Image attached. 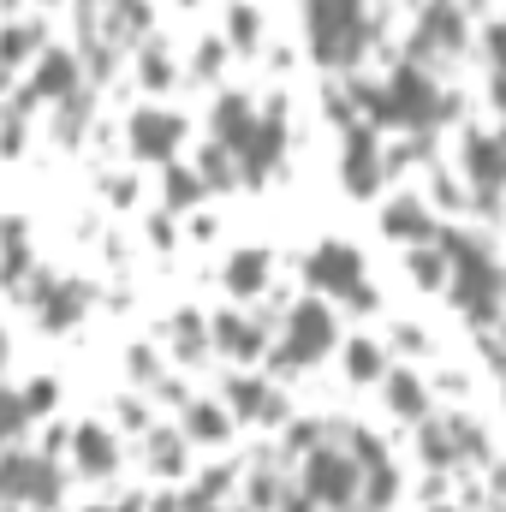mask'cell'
Listing matches in <instances>:
<instances>
[{
    "label": "cell",
    "instance_id": "1",
    "mask_svg": "<svg viewBox=\"0 0 506 512\" xmlns=\"http://www.w3.org/2000/svg\"><path fill=\"white\" fill-rule=\"evenodd\" d=\"M310 30L322 60H352L364 48V12L358 0H310Z\"/></svg>",
    "mask_w": 506,
    "mask_h": 512
},
{
    "label": "cell",
    "instance_id": "2",
    "mask_svg": "<svg viewBox=\"0 0 506 512\" xmlns=\"http://www.w3.org/2000/svg\"><path fill=\"white\" fill-rule=\"evenodd\" d=\"M435 90H429V78L417 72V66H405V72H393V84L370 96V114L376 120H411V126H429L435 120Z\"/></svg>",
    "mask_w": 506,
    "mask_h": 512
},
{
    "label": "cell",
    "instance_id": "3",
    "mask_svg": "<svg viewBox=\"0 0 506 512\" xmlns=\"http://www.w3.org/2000/svg\"><path fill=\"white\" fill-rule=\"evenodd\" d=\"M0 489H6L12 507H18V501L48 507V501L60 495V477H54L48 453H24V447H12V453H6V471H0Z\"/></svg>",
    "mask_w": 506,
    "mask_h": 512
},
{
    "label": "cell",
    "instance_id": "4",
    "mask_svg": "<svg viewBox=\"0 0 506 512\" xmlns=\"http://www.w3.org/2000/svg\"><path fill=\"white\" fill-rule=\"evenodd\" d=\"M334 346V316L328 304H298L286 316V340H280V364H310Z\"/></svg>",
    "mask_w": 506,
    "mask_h": 512
},
{
    "label": "cell",
    "instance_id": "5",
    "mask_svg": "<svg viewBox=\"0 0 506 512\" xmlns=\"http://www.w3.org/2000/svg\"><path fill=\"white\" fill-rule=\"evenodd\" d=\"M310 495H316L322 507H346V501L358 495V459H346V453H316V459H310Z\"/></svg>",
    "mask_w": 506,
    "mask_h": 512
},
{
    "label": "cell",
    "instance_id": "6",
    "mask_svg": "<svg viewBox=\"0 0 506 512\" xmlns=\"http://www.w3.org/2000/svg\"><path fill=\"white\" fill-rule=\"evenodd\" d=\"M179 137H185V120L167 114V108H143V114L131 120V149H137L143 161H167V155L179 149Z\"/></svg>",
    "mask_w": 506,
    "mask_h": 512
},
{
    "label": "cell",
    "instance_id": "7",
    "mask_svg": "<svg viewBox=\"0 0 506 512\" xmlns=\"http://www.w3.org/2000/svg\"><path fill=\"white\" fill-rule=\"evenodd\" d=\"M310 280L322 286V292H358L364 286V262H358V251L352 245H322V251L310 256Z\"/></svg>",
    "mask_w": 506,
    "mask_h": 512
},
{
    "label": "cell",
    "instance_id": "8",
    "mask_svg": "<svg viewBox=\"0 0 506 512\" xmlns=\"http://www.w3.org/2000/svg\"><path fill=\"white\" fill-rule=\"evenodd\" d=\"M465 167L483 191H501L506 185V137H471L465 143Z\"/></svg>",
    "mask_w": 506,
    "mask_h": 512
},
{
    "label": "cell",
    "instance_id": "9",
    "mask_svg": "<svg viewBox=\"0 0 506 512\" xmlns=\"http://www.w3.org/2000/svg\"><path fill=\"white\" fill-rule=\"evenodd\" d=\"M346 185L358 197H370L381 185V155H376V137L370 131H352V143H346Z\"/></svg>",
    "mask_w": 506,
    "mask_h": 512
},
{
    "label": "cell",
    "instance_id": "10",
    "mask_svg": "<svg viewBox=\"0 0 506 512\" xmlns=\"http://www.w3.org/2000/svg\"><path fill=\"white\" fill-rule=\"evenodd\" d=\"M78 310H84V286H72V280H48L36 292V322H48V328L78 322Z\"/></svg>",
    "mask_w": 506,
    "mask_h": 512
},
{
    "label": "cell",
    "instance_id": "11",
    "mask_svg": "<svg viewBox=\"0 0 506 512\" xmlns=\"http://www.w3.org/2000/svg\"><path fill=\"white\" fill-rule=\"evenodd\" d=\"M274 155H280V108H274L268 120H256V131L245 137V149H239V161L251 167V179H262V173L274 167Z\"/></svg>",
    "mask_w": 506,
    "mask_h": 512
},
{
    "label": "cell",
    "instance_id": "12",
    "mask_svg": "<svg viewBox=\"0 0 506 512\" xmlns=\"http://www.w3.org/2000/svg\"><path fill=\"white\" fill-rule=\"evenodd\" d=\"M423 42H435V48H459L465 42V24H459V6L453 0H435L423 12Z\"/></svg>",
    "mask_w": 506,
    "mask_h": 512
},
{
    "label": "cell",
    "instance_id": "13",
    "mask_svg": "<svg viewBox=\"0 0 506 512\" xmlns=\"http://www.w3.org/2000/svg\"><path fill=\"white\" fill-rule=\"evenodd\" d=\"M72 84H78V66H72V54H42L36 60V96H72Z\"/></svg>",
    "mask_w": 506,
    "mask_h": 512
},
{
    "label": "cell",
    "instance_id": "14",
    "mask_svg": "<svg viewBox=\"0 0 506 512\" xmlns=\"http://www.w3.org/2000/svg\"><path fill=\"white\" fill-rule=\"evenodd\" d=\"M215 131H221V143H239V149H245V137L256 131L251 102H245V96H221V108H215Z\"/></svg>",
    "mask_w": 506,
    "mask_h": 512
},
{
    "label": "cell",
    "instance_id": "15",
    "mask_svg": "<svg viewBox=\"0 0 506 512\" xmlns=\"http://www.w3.org/2000/svg\"><path fill=\"white\" fill-rule=\"evenodd\" d=\"M262 280H268V256H262V251H239L233 262H227V286H233L239 298L262 292Z\"/></svg>",
    "mask_w": 506,
    "mask_h": 512
},
{
    "label": "cell",
    "instance_id": "16",
    "mask_svg": "<svg viewBox=\"0 0 506 512\" xmlns=\"http://www.w3.org/2000/svg\"><path fill=\"white\" fill-rule=\"evenodd\" d=\"M78 465L84 471H114V435L96 429V423H84L78 429Z\"/></svg>",
    "mask_w": 506,
    "mask_h": 512
},
{
    "label": "cell",
    "instance_id": "17",
    "mask_svg": "<svg viewBox=\"0 0 506 512\" xmlns=\"http://www.w3.org/2000/svg\"><path fill=\"white\" fill-rule=\"evenodd\" d=\"M215 340H221V352H233V358H251L262 334H256V322H245V316H233V310H227V316L215 322Z\"/></svg>",
    "mask_w": 506,
    "mask_h": 512
},
{
    "label": "cell",
    "instance_id": "18",
    "mask_svg": "<svg viewBox=\"0 0 506 512\" xmlns=\"http://www.w3.org/2000/svg\"><path fill=\"white\" fill-rule=\"evenodd\" d=\"M381 227H387L393 239H429V215H423V203H393V209L381 215Z\"/></svg>",
    "mask_w": 506,
    "mask_h": 512
},
{
    "label": "cell",
    "instance_id": "19",
    "mask_svg": "<svg viewBox=\"0 0 506 512\" xmlns=\"http://www.w3.org/2000/svg\"><path fill=\"white\" fill-rule=\"evenodd\" d=\"M233 405L245 411V417H280V405H274V393L262 382H233Z\"/></svg>",
    "mask_w": 506,
    "mask_h": 512
},
{
    "label": "cell",
    "instance_id": "20",
    "mask_svg": "<svg viewBox=\"0 0 506 512\" xmlns=\"http://www.w3.org/2000/svg\"><path fill=\"white\" fill-rule=\"evenodd\" d=\"M30 274V245H24V221H6V280L18 286Z\"/></svg>",
    "mask_w": 506,
    "mask_h": 512
},
{
    "label": "cell",
    "instance_id": "21",
    "mask_svg": "<svg viewBox=\"0 0 506 512\" xmlns=\"http://www.w3.org/2000/svg\"><path fill=\"white\" fill-rule=\"evenodd\" d=\"M197 191H203V173H191V167H179V161H173V167H167V203H173V209H185Z\"/></svg>",
    "mask_w": 506,
    "mask_h": 512
},
{
    "label": "cell",
    "instance_id": "22",
    "mask_svg": "<svg viewBox=\"0 0 506 512\" xmlns=\"http://www.w3.org/2000/svg\"><path fill=\"white\" fill-rule=\"evenodd\" d=\"M346 370H352L358 382H376V376H381V346H370V340H358V346L346 352Z\"/></svg>",
    "mask_w": 506,
    "mask_h": 512
},
{
    "label": "cell",
    "instance_id": "23",
    "mask_svg": "<svg viewBox=\"0 0 506 512\" xmlns=\"http://www.w3.org/2000/svg\"><path fill=\"white\" fill-rule=\"evenodd\" d=\"M453 441H459L453 429H441V423H429V429H423V459H429V465H447V459L459 453Z\"/></svg>",
    "mask_w": 506,
    "mask_h": 512
},
{
    "label": "cell",
    "instance_id": "24",
    "mask_svg": "<svg viewBox=\"0 0 506 512\" xmlns=\"http://www.w3.org/2000/svg\"><path fill=\"white\" fill-rule=\"evenodd\" d=\"M387 393H393V411H405V417H417V411H423V387H417V376H393Z\"/></svg>",
    "mask_w": 506,
    "mask_h": 512
},
{
    "label": "cell",
    "instance_id": "25",
    "mask_svg": "<svg viewBox=\"0 0 506 512\" xmlns=\"http://www.w3.org/2000/svg\"><path fill=\"white\" fill-rule=\"evenodd\" d=\"M411 274H417L423 286H441V280H447V262H441V251H429V245H423V251L411 256Z\"/></svg>",
    "mask_w": 506,
    "mask_h": 512
},
{
    "label": "cell",
    "instance_id": "26",
    "mask_svg": "<svg viewBox=\"0 0 506 512\" xmlns=\"http://www.w3.org/2000/svg\"><path fill=\"white\" fill-rule=\"evenodd\" d=\"M191 435H203V441H221V435H227V417H221L215 405H197V411H191Z\"/></svg>",
    "mask_w": 506,
    "mask_h": 512
},
{
    "label": "cell",
    "instance_id": "27",
    "mask_svg": "<svg viewBox=\"0 0 506 512\" xmlns=\"http://www.w3.org/2000/svg\"><path fill=\"white\" fill-rule=\"evenodd\" d=\"M179 459H185V453H179L173 435H155V441H149V465H155V471H179Z\"/></svg>",
    "mask_w": 506,
    "mask_h": 512
},
{
    "label": "cell",
    "instance_id": "28",
    "mask_svg": "<svg viewBox=\"0 0 506 512\" xmlns=\"http://www.w3.org/2000/svg\"><path fill=\"white\" fill-rule=\"evenodd\" d=\"M30 48H36V30H30V24H12V36H6V60H12V66H24V54H30Z\"/></svg>",
    "mask_w": 506,
    "mask_h": 512
},
{
    "label": "cell",
    "instance_id": "29",
    "mask_svg": "<svg viewBox=\"0 0 506 512\" xmlns=\"http://www.w3.org/2000/svg\"><path fill=\"white\" fill-rule=\"evenodd\" d=\"M227 18H233V42H239V48H251V42H256V12H251V6H233Z\"/></svg>",
    "mask_w": 506,
    "mask_h": 512
},
{
    "label": "cell",
    "instance_id": "30",
    "mask_svg": "<svg viewBox=\"0 0 506 512\" xmlns=\"http://www.w3.org/2000/svg\"><path fill=\"white\" fill-rule=\"evenodd\" d=\"M203 179H209V185H227V179H233V167H227V149H209V155H203Z\"/></svg>",
    "mask_w": 506,
    "mask_h": 512
},
{
    "label": "cell",
    "instance_id": "31",
    "mask_svg": "<svg viewBox=\"0 0 506 512\" xmlns=\"http://www.w3.org/2000/svg\"><path fill=\"white\" fill-rule=\"evenodd\" d=\"M143 78H149V84L161 90V84L173 78V72H167V54H149V60H143Z\"/></svg>",
    "mask_w": 506,
    "mask_h": 512
},
{
    "label": "cell",
    "instance_id": "32",
    "mask_svg": "<svg viewBox=\"0 0 506 512\" xmlns=\"http://www.w3.org/2000/svg\"><path fill=\"white\" fill-rule=\"evenodd\" d=\"M215 66H221V48H215V42H209V48H203V54H197V72H215Z\"/></svg>",
    "mask_w": 506,
    "mask_h": 512
},
{
    "label": "cell",
    "instance_id": "33",
    "mask_svg": "<svg viewBox=\"0 0 506 512\" xmlns=\"http://www.w3.org/2000/svg\"><path fill=\"white\" fill-rule=\"evenodd\" d=\"M495 102H501V108H506V66H501V72H495Z\"/></svg>",
    "mask_w": 506,
    "mask_h": 512
}]
</instances>
